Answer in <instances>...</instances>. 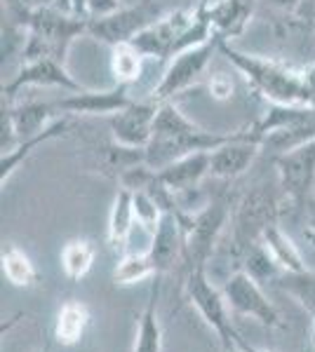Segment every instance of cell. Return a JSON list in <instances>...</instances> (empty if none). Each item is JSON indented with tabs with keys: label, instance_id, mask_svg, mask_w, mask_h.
Masks as SVG:
<instances>
[{
	"label": "cell",
	"instance_id": "6da1fadb",
	"mask_svg": "<svg viewBox=\"0 0 315 352\" xmlns=\"http://www.w3.org/2000/svg\"><path fill=\"white\" fill-rule=\"evenodd\" d=\"M219 52L233 64L238 73L252 85L261 99L280 106L315 104V94L308 85L306 68H296L289 61L266 54H247L233 47L228 41L219 43Z\"/></svg>",
	"mask_w": 315,
	"mask_h": 352
},
{
	"label": "cell",
	"instance_id": "7a4b0ae2",
	"mask_svg": "<svg viewBox=\"0 0 315 352\" xmlns=\"http://www.w3.org/2000/svg\"><path fill=\"white\" fill-rule=\"evenodd\" d=\"M240 132H210L196 124L191 118H186L179 111L174 101H160V109L153 124V136L146 146V164L158 172L167 167L170 162L186 157L191 153L214 151L228 139H233Z\"/></svg>",
	"mask_w": 315,
	"mask_h": 352
},
{
	"label": "cell",
	"instance_id": "3957f363",
	"mask_svg": "<svg viewBox=\"0 0 315 352\" xmlns=\"http://www.w3.org/2000/svg\"><path fill=\"white\" fill-rule=\"evenodd\" d=\"M80 36H88V19L85 16H73L52 5H43L31 14L26 24V43L21 61L50 56L61 64H66L68 47Z\"/></svg>",
	"mask_w": 315,
	"mask_h": 352
},
{
	"label": "cell",
	"instance_id": "277c9868",
	"mask_svg": "<svg viewBox=\"0 0 315 352\" xmlns=\"http://www.w3.org/2000/svg\"><path fill=\"white\" fill-rule=\"evenodd\" d=\"M165 14L163 5L156 0H139L130 8H120L116 12L104 16H90L88 19V36L94 38L96 43L116 47V45L132 43L144 28H148L153 21H158Z\"/></svg>",
	"mask_w": 315,
	"mask_h": 352
},
{
	"label": "cell",
	"instance_id": "5b68a950",
	"mask_svg": "<svg viewBox=\"0 0 315 352\" xmlns=\"http://www.w3.org/2000/svg\"><path fill=\"white\" fill-rule=\"evenodd\" d=\"M278 186L294 212H303L315 186V139L273 157Z\"/></svg>",
	"mask_w": 315,
	"mask_h": 352
},
{
	"label": "cell",
	"instance_id": "8992f818",
	"mask_svg": "<svg viewBox=\"0 0 315 352\" xmlns=\"http://www.w3.org/2000/svg\"><path fill=\"white\" fill-rule=\"evenodd\" d=\"M219 43H221V38L214 36L205 45H198V47L186 50V52L176 54L174 59H170L167 71H165V76L160 78V82L156 85L151 99H156L158 104L160 101H174L176 94L193 87V85L200 80V76L207 71L212 56L219 52Z\"/></svg>",
	"mask_w": 315,
	"mask_h": 352
},
{
	"label": "cell",
	"instance_id": "52a82bcc",
	"mask_svg": "<svg viewBox=\"0 0 315 352\" xmlns=\"http://www.w3.org/2000/svg\"><path fill=\"white\" fill-rule=\"evenodd\" d=\"M278 221V202L266 186H256L240 200L233 214V252L236 256L252 242L261 237V232Z\"/></svg>",
	"mask_w": 315,
	"mask_h": 352
},
{
	"label": "cell",
	"instance_id": "ba28073f",
	"mask_svg": "<svg viewBox=\"0 0 315 352\" xmlns=\"http://www.w3.org/2000/svg\"><path fill=\"white\" fill-rule=\"evenodd\" d=\"M186 294H188V300H191L200 315H203V320L219 333L221 345L233 340L236 329L231 327V320H228V303H226V298H223V292H219V289L210 282L205 263L188 270Z\"/></svg>",
	"mask_w": 315,
	"mask_h": 352
},
{
	"label": "cell",
	"instance_id": "9c48e42d",
	"mask_svg": "<svg viewBox=\"0 0 315 352\" xmlns=\"http://www.w3.org/2000/svg\"><path fill=\"white\" fill-rule=\"evenodd\" d=\"M261 155V134L254 124L243 127L240 132L210 153V176L219 181H236L254 164Z\"/></svg>",
	"mask_w": 315,
	"mask_h": 352
},
{
	"label": "cell",
	"instance_id": "30bf717a",
	"mask_svg": "<svg viewBox=\"0 0 315 352\" xmlns=\"http://www.w3.org/2000/svg\"><path fill=\"white\" fill-rule=\"evenodd\" d=\"M196 16H198V5L191 10H174V12L163 14L158 21H153L151 26L144 28V31L132 41V45H134L146 59L170 61L176 41H179L186 33V28L196 21Z\"/></svg>",
	"mask_w": 315,
	"mask_h": 352
},
{
	"label": "cell",
	"instance_id": "8fae6325",
	"mask_svg": "<svg viewBox=\"0 0 315 352\" xmlns=\"http://www.w3.org/2000/svg\"><path fill=\"white\" fill-rule=\"evenodd\" d=\"M223 298L228 303V310H233L236 315L252 317V320L261 322L266 327H278L280 315L276 305L263 296L259 282L245 270H236L226 282H223Z\"/></svg>",
	"mask_w": 315,
	"mask_h": 352
},
{
	"label": "cell",
	"instance_id": "7c38bea8",
	"mask_svg": "<svg viewBox=\"0 0 315 352\" xmlns=\"http://www.w3.org/2000/svg\"><path fill=\"white\" fill-rule=\"evenodd\" d=\"M24 87H61L66 92H80L85 89L78 80H73V76L66 71V64L50 56H40V59L21 61L17 76L8 85H3V99L12 101L17 92H21Z\"/></svg>",
	"mask_w": 315,
	"mask_h": 352
},
{
	"label": "cell",
	"instance_id": "4fadbf2b",
	"mask_svg": "<svg viewBox=\"0 0 315 352\" xmlns=\"http://www.w3.org/2000/svg\"><path fill=\"white\" fill-rule=\"evenodd\" d=\"M158 109H160L158 101L148 96L144 101L134 99L128 109L106 118L113 141H118L123 146H132V148H146L153 136V124H156Z\"/></svg>",
	"mask_w": 315,
	"mask_h": 352
},
{
	"label": "cell",
	"instance_id": "5bb4252c",
	"mask_svg": "<svg viewBox=\"0 0 315 352\" xmlns=\"http://www.w3.org/2000/svg\"><path fill=\"white\" fill-rule=\"evenodd\" d=\"M130 87L128 85H113L108 89H80V92H71L64 99L54 101L57 111L64 113L68 118L78 116H104L111 118L128 109L132 104Z\"/></svg>",
	"mask_w": 315,
	"mask_h": 352
},
{
	"label": "cell",
	"instance_id": "9a60e30c",
	"mask_svg": "<svg viewBox=\"0 0 315 352\" xmlns=\"http://www.w3.org/2000/svg\"><path fill=\"white\" fill-rule=\"evenodd\" d=\"M54 116H59L54 101H24L12 106V101L3 99V120L12 127L17 144L48 129L54 122Z\"/></svg>",
	"mask_w": 315,
	"mask_h": 352
},
{
	"label": "cell",
	"instance_id": "2e32d148",
	"mask_svg": "<svg viewBox=\"0 0 315 352\" xmlns=\"http://www.w3.org/2000/svg\"><path fill=\"white\" fill-rule=\"evenodd\" d=\"M158 275L167 272L179 258H184V228H181L179 212H165L158 228L153 230L151 247H148Z\"/></svg>",
	"mask_w": 315,
	"mask_h": 352
},
{
	"label": "cell",
	"instance_id": "e0dca14e",
	"mask_svg": "<svg viewBox=\"0 0 315 352\" xmlns=\"http://www.w3.org/2000/svg\"><path fill=\"white\" fill-rule=\"evenodd\" d=\"M256 3L259 0H207V14L214 26V33L221 41H233L247 33L256 14Z\"/></svg>",
	"mask_w": 315,
	"mask_h": 352
},
{
	"label": "cell",
	"instance_id": "ac0fdd59",
	"mask_svg": "<svg viewBox=\"0 0 315 352\" xmlns=\"http://www.w3.org/2000/svg\"><path fill=\"white\" fill-rule=\"evenodd\" d=\"M210 153H191L186 157L170 162L167 167L158 169V179L163 181L174 195H184V192L198 190L205 176H210Z\"/></svg>",
	"mask_w": 315,
	"mask_h": 352
},
{
	"label": "cell",
	"instance_id": "d6986e66",
	"mask_svg": "<svg viewBox=\"0 0 315 352\" xmlns=\"http://www.w3.org/2000/svg\"><path fill=\"white\" fill-rule=\"evenodd\" d=\"M68 127H71V118L61 116V118H57V120L50 124L48 129H43L38 136H31V139H26V141H19L14 148L5 151L3 157H0V181H3V186H5V181L14 174V169L19 167V164L24 162L28 155H33V151H36L38 146L48 144V141H52V139H59V136H64L68 132Z\"/></svg>",
	"mask_w": 315,
	"mask_h": 352
},
{
	"label": "cell",
	"instance_id": "ffe728a7",
	"mask_svg": "<svg viewBox=\"0 0 315 352\" xmlns=\"http://www.w3.org/2000/svg\"><path fill=\"white\" fill-rule=\"evenodd\" d=\"M158 298H160V275H153L151 294L146 308L141 312L139 331H136L134 350L132 352H163V327L158 320Z\"/></svg>",
	"mask_w": 315,
	"mask_h": 352
},
{
	"label": "cell",
	"instance_id": "44dd1931",
	"mask_svg": "<svg viewBox=\"0 0 315 352\" xmlns=\"http://www.w3.org/2000/svg\"><path fill=\"white\" fill-rule=\"evenodd\" d=\"M136 223V217H134V192L130 188H123L120 186L118 192H116V200H113V207H111V214H108V228H106V237H108V244L113 249H120L125 247L128 242L132 228Z\"/></svg>",
	"mask_w": 315,
	"mask_h": 352
},
{
	"label": "cell",
	"instance_id": "7402d4cb",
	"mask_svg": "<svg viewBox=\"0 0 315 352\" xmlns=\"http://www.w3.org/2000/svg\"><path fill=\"white\" fill-rule=\"evenodd\" d=\"M96 157H99V172L120 181V176L130 172L132 167L146 164V148H132V146L111 141L96 148Z\"/></svg>",
	"mask_w": 315,
	"mask_h": 352
},
{
	"label": "cell",
	"instance_id": "603a6c76",
	"mask_svg": "<svg viewBox=\"0 0 315 352\" xmlns=\"http://www.w3.org/2000/svg\"><path fill=\"white\" fill-rule=\"evenodd\" d=\"M259 240L266 244V249L273 254V258L280 263V268L285 272H301V270H308L306 263H303V256L301 252L296 249V244L292 242V237L280 228V223H271L266 230L261 232Z\"/></svg>",
	"mask_w": 315,
	"mask_h": 352
},
{
	"label": "cell",
	"instance_id": "cb8c5ba5",
	"mask_svg": "<svg viewBox=\"0 0 315 352\" xmlns=\"http://www.w3.org/2000/svg\"><path fill=\"white\" fill-rule=\"evenodd\" d=\"M90 327V310L80 300H66L59 308L54 324V338L61 345H76L83 340L85 331Z\"/></svg>",
	"mask_w": 315,
	"mask_h": 352
},
{
	"label": "cell",
	"instance_id": "d4e9b609",
	"mask_svg": "<svg viewBox=\"0 0 315 352\" xmlns=\"http://www.w3.org/2000/svg\"><path fill=\"white\" fill-rule=\"evenodd\" d=\"M238 258H240V270H245L247 275H252L259 285L261 282H271V280L276 282L285 272L261 240H256V242H252L250 247H245L243 252L238 254Z\"/></svg>",
	"mask_w": 315,
	"mask_h": 352
},
{
	"label": "cell",
	"instance_id": "484cf974",
	"mask_svg": "<svg viewBox=\"0 0 315 352\" xmlns=\"http://www.w3.org/2000/svg\"><path fill=\"white\" fill-rule=\"evenodd\" d=\"M146 56L132 43H123L111 47V76L113 85H128L132 87L141 78Z\"/></svg>",
	"mask_w": 315,
	"mask_h": 352
},
{
	"label": "cell",
	"instance_id": "4316f807",
	"mask_svg": "<svg viewBox=\"0 0 315 352\" xmlns=\"http://www.w3.org/2000/svg\"><path fill=\"white\" fill-rule=\"evenodd\" d=\"M0 261H3V275L10 285H14L19 289H28L38 282V270H36V265H33V261L28 258V254L21 252L19 247H14V244H8V247L3 249Z\"/></svg>",
	"mask_w": 315,
	"mask_h": 352
},
{
	"label": "cell",
	"instance_id": "83f0119b",
	"mask_svg": "<svg viewBox=\"0 0 315 352\" xmlns=\"http://www.w3.org/2000/svg\"><path fill=\"white\" fill-rule=\"evenodd\" d=\"M96 256V249L90 240H71L64 244L61 249V268H64V275L71 282H78L92 270Z\"/></svg>",
	"mask_w": 315,
	"mask_h": 352
},
{
	"label": "cell",
	"instance_id": "f1b7e54d",
	"mask_svg": "<svg viewBox=\"0 0 315 352\" xmlns=\"http://www.w3.org/2000/svg\"><path fill=\"white\" fill-rule=\"evenodd\" d=\"M280 292H285L287 296L299 300L303 310H308L315 315V272L301 270V272H283L278 277Z\"/></svg>",
	"mask_w": 315,
	"mask_h": 352
},
{
	"label": "cell",
	"instance_id": "f546056e",
	"mask_svg": "<svg viewBox=\"0 0 315 352\" xmlns=\"http://www.w3.org/2000/svg\"><path fill=\"white\" fill-rule=\"evenodd\" d=\"M158 275L156 263H153L151 254H128L118 261L116 270H113V280L116 285H134V282L144 280V277Z\"/></svg>",
	"mask_w": 315,
	"mask_h": 352
},
{
	"label": "cell",
	"instance_id": "4dcf8cb0",
	"mask_svg": "<svg viewBox=\"0 0 315 352\" xmlns=\"http://www.w3.org/2000/svg\"><path fill=\"white\" fill-rule=\"evenodd\" d=\"M134 192V217H136V223L141 228H146L148 232L153 235V230L158 228L160 219H163V207L156 202V197L146 190H132Z\"/></svg>",
	"mask_w": 315,
	"mask_h": 352
},
{
	"label": "cell",
	"instance_id": "1f68e13d",
	"mask_svg": "<svg viewBox=\"0 0 315 352\" xmlns=\"http://www.w3.org/2000/svg\"><path fill=\"white\" fill-rule=\"evenodd\" d=\"M207 89L212 92V96L214 99H228V96L233 94V80L226 76V73H216V76H212L210 78V82H207Z\"/></svg>",
	"mask_w": 315,
	"mask_h": 352
},
{
	"label": "cell",
	"instance_id": "d6a6232c",
	"mask_svg": "<svg viewBox=\"0 0 315 352\" xmlns=\"http://www.w3.org/2000/svg\"><path fill=\"white\" fill-rule=\"evenodd\" d=\"M52 8L61 10L66 14H73V16H85L90 19V10H88V0H52Z\"/></svg>",
	"mask_w": 315,
	"mask_h": 352
},
{
	"label": "cell",
	"instance_id": "836d02e7",
	"mask_svg": "<svg viewBox=\"0 0 315 352\" xmlns=\"http://www.w3.org/2000/svg\"><path fill=\"white\" fill-rule=\"evenodd\" d=\"M123 8L120 0H88V10H90V16H104V14H111L116 10Z\"/></svg>",
	"mask_w": 315,
	"mask_h": 352
},
{
	"label": "cell",
	"instance_id": "e575fe53",
	"mask_svg": "<svg viewBox=\"0 0 315 352\" xmlns=\"http://www.w3.org/2000/svg\"><path fill=\"white\" fill-rule=\"evenodd\" d=\"M268 5L271 12H280V14H299L301 3L303 0H263Z\"/></svg>",
	"mask_w": 315,
	"mask_h": 352
},
{
	"label": "cell",
	"instance_id": "d590c367",
	"mask_svg": "<svg viewBox=\"0 0 315 352\" xmlns=\"http://www.w3.org/2000/svg\"><path fill=\"white\" fill-rule=\"evenodd\" d=\"M299 14L303 16V19H311L315 21V0H303L301 3V10Z\"/></svg>",
	"mask_w": 315,
	"mask_h": 352
},
{
	"label": "cell",
	"instance_id": "8d00e7d4",
	"mask_svg": "<svg viewBox=\"0 0 315 352\" xmlns=\"http://www.w3.org/2000/svg\"><path fill=\"white\" fill-rule=\"evenodd\" d=\"M236 343L240 345V350H243V352H273V350H256L254 345H250L247 340L240 336V333H236Z\"/></svg>",
	"mask_w": 315,
	"mask_h": 352
},
{
	"label": "cell",
	"instance_id": "74e56055",
	"mask_svg": "<svg viewBox=\"0 0 315 352\" xmlns=\"http://www.w3.org/2000/svg\"><path fill=\"white\" fill-rule=\"evenodd\" d=\"M223 352H243L240 350V345L236 343V336H233V340H228V343H223Z\"/></svg>",
	"mask_w": 315,
	"mask_h": 352
},
{
	"label": "cell",
	"instance_id": "f35d334b",
	"mask_svg": "<svg viewBox=\"0 0 315 352\" xmlns=\"http://www.w3.org/2000/svg\"><path fill=\"white\" fill-rule=\"evenodd\" d=\"M303 235H306V240L315 247V221H311V223H308V228H306V232H303Z\"/></svg>",
	"mask_w": 315,
	"mask_h": 352
},
{
	"label": "cell",
	"instance_id": "ab89813d",
	"mask_svg": "<svg viewBox=\"0 0 315 352\" xmlns=\"http://www.w3.org/2000/svg\"><path fill=\"white\" fill-rule=\"evenodd\" d=\"M311 340H313V345H315V315H313V331H311Z\"/></svg>",
	"mask_w": 315,
	"mask_h": 352
},
{
	"label": "cell",
	"instance_id": "60d3db41",
	"mask_svg": "<svg viewBox=\"0 0 315 352\" xmlns=\"http://www.w3.org/2000/svg\"><path fill=\"white\" fill-rule=\"evenodd\" d=\"M43 352H50V348H45V350H43Z\"/></svg>",
	"mask_w": 315,
	"mask_h": 352
},
{
	"label": "cell",
	"instance_id": "b9f144b4",
	"mask_svg": "<svg viewBox=\"0 0 315 352\" xmlns=\"http://www.w3.org/2000/svg\"><path fill=\"white\" fill-rule=\"evenodd\" d=\"M313 348H315V345H313Z\"/></svg>",
	"mask_w": 315,
	"mask_h": 352
}]
</instances>
